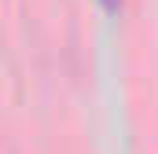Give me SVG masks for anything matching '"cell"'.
Here are the masks:
<instances>
[{
  "mask_svg": "<svg viewBox=\"0 0 158 154\" xmlns=\"http://www.w3.org/2000/svg\"><path fill=\"white\" fill-rule=\"evenodd\" d=\"M103 4H107V7H110V11H114V7H118V4H121V0H103Z\"/></svg>",
  "mask_w": 158,
  "mask_h": 154,
  "instance_id": "cell-1",
  "label": "cell"
}]
</instances>
